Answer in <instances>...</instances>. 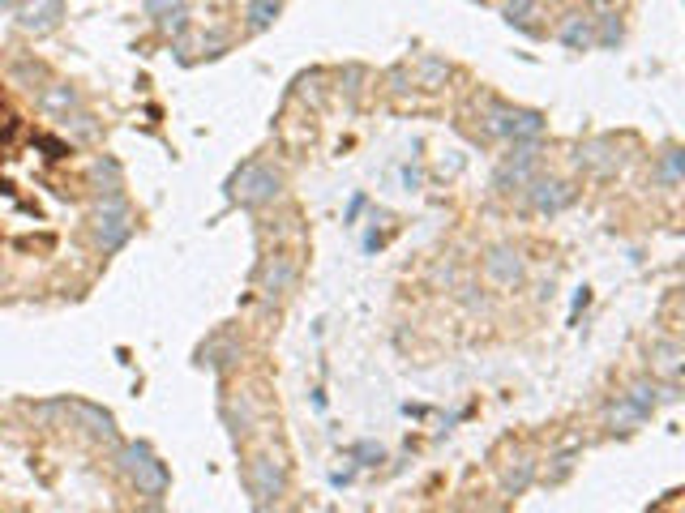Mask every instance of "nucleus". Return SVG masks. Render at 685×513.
Instances as JSON below:
<instances>
[{"instance_id":"1","label":"nucleus","mask_w":685,"mask_h":513,"mask_svg":"<svg viewBox=\"0 0 685 513\" xmlns=\"http://www.w3.org/2000/svg\"><path fill=\"white\" fill-rule=\"evenodd\" d=\"M90 227H95V244L103 253L125 248V240L133 236V210H129V201H125V192L103 197L95 206V214H90Z\"/></svg>"},{"instance_id":"2","label":"nucleus","mask_w":685,"mask_h":513,"mask_svg":"<svg viewBox=\"0 0 685 513\" xmlns=\"http://www.w3.org/2000/svg\"><path fill=\"white\" fill-rule=\"evenodd\" d=\"M283 192V176L275 167H261V163H245L236 176H231V197L240 206H266Z\"/></svg>"},{"instance_id":"3","label":"nucleus","mask_w":685,"mask_h":513,"mask_svg":"<svg viewBox=\"0 0 685 513\" xmlns=\"http://www.w3.org/2000/svg\"><path fill=\"white\" fill-rule=\"evenodd\" d=\"M489 128L497 137H510V142H540L544 137V116L531 112V107H493L489 112Z\"/></svg>"},{"instance_id":"4","label":"nucleus","mask_w":685,"mask_h":513,"mask_svg":"<svg viewBox=\"0 0 685 513\" xmlns=\"http://www.w3.org/2000/svg\"><path fill=\"white\" fill-rule=\"evenodd\" d=\"M245 483H249V497H253L258 509H270V505L283 497V488H287L283 466H278L270 453H261V458H253V462L245 466Z\"/></svg>"},{"instance_id":"5","label":"nucleus","mask_w":685,"mask_h":513,"mask_svg":"<svg viewBox=\"0 0 685 513\" xmlns=\"http://www.w3.org/2000/svg\"><path fill=\"white\" fill-rule=\"evenodd\" d=\"M61 17H65V0H26V5H17V26L26 34L56 31Z\"/></svg>"},{"instance_id":"6","label":"nucleus","mask_w":685,"mask_h":513,"mask_svg":"<svg viewBox=\"0 0 685 513\" xmlns=\"http://www.w3.org/2000/svg\"><path fill=\"white\" fill-rule=\"evenodd\" d=\"M484 274H489V283H497V287H519L522 256L514 253V248H506V244H497V248H489V256H484Z\"/></svg>"},{"instance_id":"7","label":"nucleus","mask_w":685,"mask_h":513,"mask_svg":"<svg viewBox=\"0 0 685 513\" xmlns=\"http://www.w3.org/2000/svg\"><path fill=\"white\" fill-rule=\"evenodd\" d=\"M65 411L78 419V428H82L86 436H95V441H116V419L108 415L103 406H95V402H69Z\"/></svg>"},{"instance_id":"8","label":"nucleus","mask_w":685,"mask_h":513,"mask_svg":"<svg viewBox=\"0 0 685 513\" xmlns=\"http://www.w3.org/2000/svg\"><path fill=\"white\" fill-rule=\"evenodd\" d=\"M292 283H296V261L292 256H283V253L270 256V261L261 266V274H258V287H261L266 300H275V295H283V291H292Z\"/></svg>"},{"instance_id":"9","label":"nucleus","mask_w":685,"mask_h":513,"mask_svg":"<svg viewBox=\"0 0 685 513\" xmlns=\"http://www.w3.org/2000/svg\"><path fill=\"white\" fill-rule=\"evenodd\" d=\"M570 201H574V189L566 180H536V184H531V206H536L540 214H557V210H566Z\"/></svg>"},{"instance_id":"10","label":"nucleus","mask_w":685,"mask_h":513,"mask_svg":"<svg viewBox=\"0 0 685 513\" xmlns=\"http://www.w3.org/2000/svg\"><path fill=\"white\" fill-rule=\"evenodd\" d=\"M90 189L99 192V197H116V192H125V172H120V163L112 159V154H99L95 163H90Z\"/></svg>"},{"instance_id":"11","label":"nucleus","mask_w":685,"mask_h":513,"mask_svg":"<svg viewBox=\"0 0 685 513\" xmlns=\"http://www.w3.org/2000/svg\"><path fill=\"white\" fill-rule=\"evenodd\" d=\"M129 483H133V492H137V497H164L167 483H172V475H167V466L159 462V458H150V462H142L137 471H133Z\"/></svg>"},{"instance_id":"12","label":"nucleus","mask_w":685,"mask_h":513,"mask_svg":"<svg viewBox=\"0 0 685 513\" xmlns=\"http://www.w3.org/2000/svg\"><path fill=\"white\" fill-rule=\"evenodd\" d=\"M578 167L600 172V176H613L621 167V154H613V142H608V137H596V142H587L578 150Z\"/></svg>"},{"instance_id":"13","label":"nucleus","mask_w":685,"mask_h":513,"mask_svg":"<svg viewBox=\"0 0 685 513\" xmlns=\"http://www.w3.org/2000/svg\"><path fill=\"white\" fill-rule=\"evenodd\" d=\"M39 107L48 116H69L82 107V98H78V90H73L69 81H48V86L39 90Z\"/></svg>"},{"instance_id":"14","label":"nucleus","mask_w":685,"mask_h":513,"mask_svg":"<svg viewBox=\"0 0 685 513\" xmlns=\"http://www.w3.org/2000/svg\"><path fill=\"white\" fill-rule=\"evenodd\" d=\"M561 43L570 51H583V48H591L596 43V31H591V17H583V14H570L566 22H561Z\"/></svg>"},{"instance_id":"15","label":"nucleus","mask_w":685,"mask_h":513,"mask_svg":"<svg viewBox=\"0 0 685 513\" xmlns=\"http://www.w3.org/2000/svg\"><path fill=\"white\" fill-rule=\"evenodd\" d=\"M278 14H283V0H249L245 26H249L253 34H261V31H270V26H275Z\"/></svg>"},{"instance_id":"16","label":"nucleus","mask_w":685,"mask_h":513,"mask_svg":"<svg viewBox=\"0 0 685 513\" xmlns=\"http://www.w3.org/2000/svg\"><path fill=\"white\" fill-rule=\"evenodd\" d=\"M536 17H540L536 0H510V5H506V22H510V26H519V31H527V34H540Z\"/></svg>"},{"instance_id":"17","label":"nucleus","mask_w":685,"mask_h":513,"mask_svg":"<svg viewBox=\"0 0 685 513\" xmlns=\"http://www.w3.org/2000/svg\"><path fill=\"white\" fill-rule=\"evenodd\" d=\"M236 355H240V347H236V342H223V338H214L211 347L202 351V364H206V368H228Z\"/></svg>"},{"instance_id":"18","label":"nucleus","mask_w":685,"mask_h":513,"mask_svg":"<svg viewBox=\"0 0 685 513\" xmlns=\"http://www.w3.org/2000/svg\"><path fill=\"white\" fill-rule=\"evenodd\" d=\"M65 128H69V133H73V137H78V142H95V137H99L95 116H90V112H82V107L65 116Z\"/></svg>"},{"instance_id":"19","label":"nucleus","mask_w":685,"mask_h":513,"mask_svg":"<svg viewBox=\"0 0 685 513\" xmlns=\"http://www.w3.org/2000/svg\"><path fill=\"white\" fill-rule=\"evenodd\" d=\"M625 402L634 406L638 415L647 419L655 411V385L652 381H638V385H630V394H625Z\"/></svg>"},{"instance_id":"20","label":"nucleus","mask_w":685,"mask_h":513,"mask_svg":"<svg viewBox=\"0 0 685 513\" xmlns=\"http://www.w3.org/2000/svg\"><path fill=\"white\" fill-rule=\"evenodd\" d=\"M446 78H450V64L441 61V56H425V61H420V86L437 90Z\"/></svg>"},{"instance_id":"21","label":"nucleus","mask_w":685,"mask_h":513,"mask_svg":"<svg viewBox=\"0 0 685 513\" xmlns=\"http://www.w3.org/2000/svg\"><path fill=\"white\" fill-rule=\"evenodd\" d=\"M660 180H664V184H681V150H677V145H669V150H664V154H660Z\"/></svg>"},{"instance_id":"22","label":"nucleus","mask_w":685,"mask_h":513,"mask_svg":"<svg viewBox=\"0 0 685 513\" xmlns=\"http://www.w3.org/2000/svg\"><path fill=\"white\" fill-rule=\"evenodd\" d=\"M531 475H536V462H531V458H522L519 466H514V471H510L506 475V492L510 497H519V492H527V483H531Z\"/></svg>"},{"instance_id":"23","label":"nucleus","mask_w":685,"mask_h":513,"mask_svg":"<svg viewBox=\"0 0 685 513\" xmlns=\"http://www.w3.org/2000/svg\"><path fill=\"white\" fill-rule=\"evenodd\" d=\"M621 22H617V14H604L600 17V34H596V43H600V48H617L621 43Z\"/></svg>"},{"instance_id":"24","label":"nucleus","mask_w":685,"mask_h":513,"mask_svg":"<svg viewBox=\"0 0 685 513\" xmlns=\"http://www.w3.org/2000/svg\"><path fill=\"white\" fill-rule=\"evenodd\" d=\"M655 364L677 377V368H681V347H677V342H660V347H655Z\"/></svg>"},{"instance_id":"25","label":"nucleus","mask_w":685,"mask_h":513,"mask_svg":"<svg viewBox=\"0 0 685 513\" xmlns=\"http://www.w3.org/2000/svg\"><path fill=\"white\" fill-rule=\"evenodd\" d=\"M39 78H43V69H39L34 61H17V64H14V81H17V86L34 90V81H39Z\"/></svg>"},{"instance_id":"26","label":"nucleus","mask_w":685,"mask_h":513,"mask_svg":"<svg viewBox=\"0 0 685 513\" xmlns=\"http://www.w3.org/2000/svg\"><path fill=\"white\" fill-rule=\"evenodd\" d=\"M180 5H184V0H146V17H155V22H159V17L176 14Z\"/></svg>"},{"instance_id":"27","label":"nucleus","mask_w":685,"mask_h":513,"mask_svg":"<svg viewBox=\"0 0 685 513\" xmlns=\"http://www.w3.org/2000/svg\"><path fill=\"white\" fill-rule=\"evenodd\" d=\"M553 475H549V483H561L566 475H570V466H574V453H561V458H553Z\"/></svg>"},{"instance_id":"28","label":"nucleus","mask_w":685,"mask_h":513,"mask_svg":"<svg viewBox=\"0 0 685 513\" xmlns=\"http://www.w3.org/2000/svg\"><path fill=\"white\" fill-rule=\"evenodd\" d=\"M5 9H14V0H0V14H5Z\"/></svg>"}]
</instances>
